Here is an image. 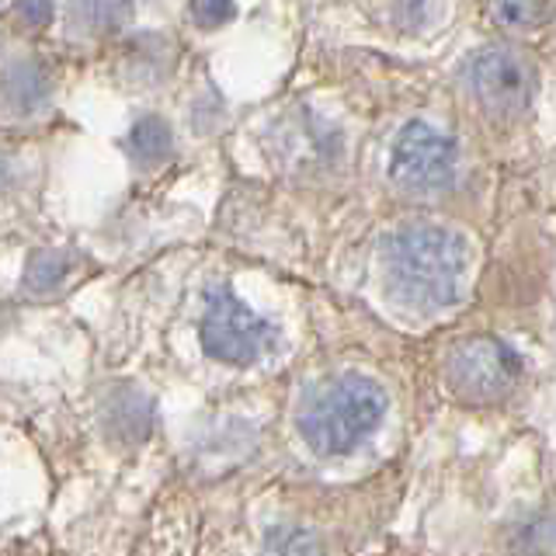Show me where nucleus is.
I'll list each match as a JSON object with an SVG mask.
<instances>
[{
  "instance_id": "f257e3e1",
  "label": "nucleus",
  "mask_w": 556,
  "mask_h": 556,
  "mask_svg": "<svg viewBox=\"0 0 556 556\" xmlns=\"http://www.w3.org/2000/svg\"><path fill=\"white\" fill-rule=\"evenodd\" d=\"M466 271V243L442 226H404L382 243V275L400 303L439 309L456 300Z\"/></svg>"
},
{
  "instance_id": "423d86ee",
  "label": "nucleus",
  "mask_w": 556,
  "mask_h": 556,
  "mask_svg": "<svg viewBox=\"0 0 556 556\" xmlns=\"http://www.w3.org/2000/svg\"><path fill=\"white\" fill-rule=\"evenodd\" d=\"M469 84L486 112L497 118L521 115L532 101V66L508 46H486L469 60Z\"/></svg>"
},
{
  "instance_id": "ddd939ff",
  "label": "nucleus",
  "mask_w": 556,
  "mask_h": 556,
  "mask_svg": "<svg viewBox=\"0 0 556 556\" xmlns=\"http://www.w3.org/2000/svg\"><path fill=\"white\" fill-rule=\"evenodd\" d=\"M17 14L25 17V22H35V25H46L52 17V4H22L17 8Z\"/></svg>"
},
{
  "instance_id": "9d476101",
  "label": "nucleus",
  "mask_w": 556,
  "mask_h": 556,
  "mask_svg": "<svg viewBox=\"0 0 556 556\" xmlns=\"http://www.w3.org/2000/svg\"><path fill=\"white\" fill-rule=\"evenodd\" d=\"M265 556H324V546L306 529H275L265 543Z\"/></svg>"
},
{
  "instance_id": "0eeeda50",
  "label": "nucleus",
  "mask_w": 556,
  "mask_h": 556,
  "mask_svg": "<svg viewBox=\"0 0 556 556\" xmlns=\"http://www.w3.org/2000/svg\"><path fill=\"white\" fill-rule=\"evenodd\" d=\"M0 84H4V94H8V101L14 104V109H35V104L49 94L46 70L39 63H31V60L8 66V74Z\"/></svg>"
},
{
  "instance_id": "1a4fd4ad",
  "label": "nucleus",
  "mask_w": 556,
  "mask_h": 556,
  "mask_svg": "<svg viewBox=\"0 0 556 556\" xmlns=\"http://www.w3.org/2000/svg\"><path fill=\"white\" fill-rule=\"evenodd\" d=\"M70 271V257L63 251H35L25 268V286L31 292H52Z\"/></svg>"
},
{
  "instance_id": "39448f33",
  "label": "nucleus",
  "mask_w": 556,
  "mask_h": 556,
  "mask_svg": "<svg viewBox=\"0 0 556 556\" xmlns=\"http://www.w3.org/2000/svg\"><path fill=\"white\" fill-rule=\"evenodd\" d=\"M390 174L400 188L414 191V195L439 191L456 174V143L428 122H407L393 143Z\"/></svg>"
},
{
  "instance_id": "f8f14e48",
  "label": "nucleus",
  "mask_w": 556,
  "mask_h": 556,
  "mask_svg": "<svg viewBox=\"0 0 556 556\" xmlns=\"http://www.w3.org/2000/svg\"><path fill=\"white\" fill-rule=\"evenodd\" d=\"M233 14H237L233 4H216V0H202V4L191 8V17H195V22L205 25V28H216L223 22H230Z\"/></svg>"
},
{
  "instance_id": "7ed1b4c3",
  "label": "nucleus",
  "mask_w": 556,
  "mask_h": 556,
  "mask_svg": "<svg viewBox=\"0 0 556 556\" xmlns=\"http://www.w3.org/2000/svg\"><path fill=\"white\" fill-rule=\"evenodd\" d=\"M445 379L452 393L466 404H494L515 387L518 379V355L497 338H466L452 348Z\"/></svg>"
},
{
  "instance_id": "9b49d317",
  "label": "nucleus",
  "mask_w": 556,
  "mask_h": 556,
  "mask_svg": "<svg viewBox=\"0 0 556 556\" xmlns=\"http://www.w3.org/2000/svg\"><path fill=\"white\" fill-rule=\"evenodd\" d=\"M491 17L501 25H539L543 17H549V8L539 4H497L491 8Z\"/></svg>"
},
{
  "instance_id": "20e7f679",
  "label": "nucleus",
  "mask_w": 556,
  "mask_h": 556,
  "mask_svg": "<svg viewBox=\"0 0 556 556\" xmlns=\"http://www.w3.org/2000/svg\"><path fill=\"white\" fill-rule=\"evenodd\" d=\"M271 341H275L271 324L261 320L237 295L216 292L208 300V309L202 317V348L208 358L230 365H251L268 352Z\"/></svg>"
},
{
  "instance_id": "6e6552de",
  "label": "nucleus",
  "mask_w": 556,
  "mask_h": 556,
  "mask_svg": "<svg viewBox=\"0 0 556 556\" xmlns=\"http://www.w3.org/2000/svg\"><path fill=\"white\" fill-rule=\"evenodd\" d=\"M129 143H132V153L143 156V161H164V156L170 153V126L164 118L147 115L132 126Z\"/></svg>"
},
{
  "instance_id": "f03ea898",
  "label": "nucleus",
  "mask_w": 556,
  "mask_h": 556,
  "mask_svg": "<svg viewBox=\"0 0 556 556\" xmlns=\"http://www.w3.org/2000/svg\"><path fill=\"white\" fill-rule=\"evenodd\" d=\"M382 414H387V393L372 379L344 372L327 379L303 400L295 425L306 445L317 448L320 456H341L376 431Z\"/></svg>"
}]
</instances>
